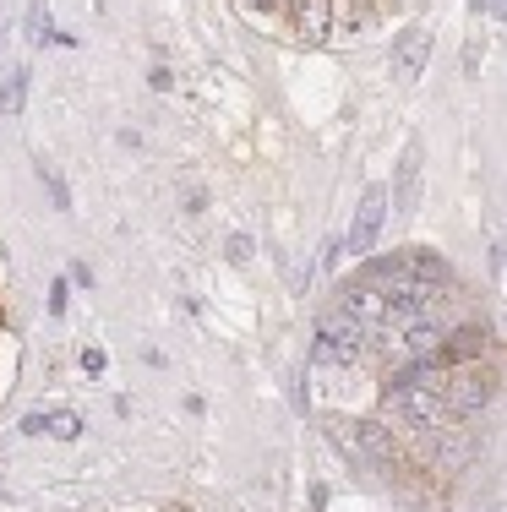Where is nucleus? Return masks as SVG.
I'll return each instance as SVG.
<instances>
[{
    "mask_svg": "<svg viewBox=\"0 0 507 512\" xmlns=\"http://www.w3.org/2000/svg\"><path fill=\"white\" fill-rule=\"evenodd\" d=\"M382 218H388V197H382V191H366V202H360V213H355V229H349V251L366 256L371 246H377Z\"/></svg>",
    "mask_w": 507,
    "mask_h": 512,
    "instance_id": "20e7f679",
    "label": "nucleus"
},
{
    "mask_svg": "<svg viewBox=\"0 0 507 512\" xmlns=\"http://www.w3.org/2000/svg\"><path fill=\"white\" fill-rule=\"evenodd\" d=\"M295 39L306 50H322L333 39V0H300L295 6Z\"/></svg>",
    "mask_w": 507,
    "mask_h": 512,
    "instance_id": "7ed1b4c3",
    "label": "nucleus"
},
{
    "mask_svg": "<svg viewBox=\"0 0 507 512\" xmlns=\"http://www.w3.org/2000/svg\"><path fill=\"white\" fill-rule=\"evenodd\" d=\"M366 338H371V327H360L355 316H344V311H333V316H322V327H317V360H328V365H349L366 349Z\"/></svg>",
    "mask_w": 507,
    "mask_h": 512,
    "instance_id": "f257e3e1",
    "label": "nucleus"
},
{
    "mask_svg": "<svg viewBox=\"0 0 507 512\" xmlns=\"http://www.w3.org/2000/svg\"><path fill=\"white\" fill-rule=\"evenodd\" d=\"M22 88H28V77L17 71V77L6 82V99H0V109H22Z\"/></svg>",
    "mask_w": 507,
    "mask_h": 512,
    "instance_id": "6e6552de",
    "label": "nucleus"
},
{
    "mask_svg": "<svg viewBox=\"0 0 507 512\" xmlns=\"http://www.w3.org/2000/svg\"><path fill=\"white\" fill-rule=\"evenodd\" d=\"M22 431H28V436H44V431H50V420H44V414H28V420H22Z\"/></svg>",
    "mask_w": 507,
    "mask_h": 512,
    "instance_id": "ddd939ff",
    "label": "nucleus"
},
{
    "mask_svg": "<svg viewBox=\"0 0 507 512\" xmlns=\"http://www.w3.org/2000/svg\"><path fill=\"white\" fill-rule=\"evenodd\" d=\"M251 6H257V11H279V0H251Z\"/></svg>",
    "mask_w": 507,
    "mask_h": 512,
    "instance_id": "4468645a",
    "label": "nucleus"
},
{
    "mask_svg": "<svg viewBox=\"0 0 507 512\" xmlns=\"http://www.w3.org/2000/svg\"><path fill=\"white\" fill-rule=\"evenodd\" d=\"M50 431L60 436V442H77V436H82V420H77V414H50Z\"/></svg>",
    "mask_w": 507,
    "mask_h": 512,
    "instance_id": "0eeeda50",
    "label": "nucleus"
},
{
    "mask_svg": "<svg viewBox=\"0 0 507 512\" xmlns=\"http://www.w3.org/2000/svg\"><path fill=\"white\" fill-rule=\"evenodd\" d=\"M415 175H420V148H409L404 153V169H398V197H393L398 213H409V207H415Z\"/></svg>",
    "mask_w": 507,
    "mask_h": 512,
    "instance_id": "423d86ee",
    "label": "nucleus"
},
{
    "mask_svg": "<svg viewBox=\"0 0 507 512\" xmlns=\"http://www.w3.org/2000/svg\"><path fill=\"white\" fill-rule=\"evenodd\" d=\"M44 180H50V197H55L60 207H66V202H71V191H66V186H60V175H50V169H44Z\"/></svg>",
    "mask_w": 507,
    "mask_h": 512,
    "instance_id": "f8f14e48",
    "label": "nucleus"
},
{
    "mask_svg": "<svg viewBox=\"0 0 507 512\" xmlns=\"http://www.w3.org/2000/svg\"><path fill=\"white\" fill-rule=\"evenodd\" d=\"M426 55H431V39H426V33H404V39H398V55H393V71H398V77H404V82H415L420 77V66H426Z\"/></svg>",
    "mask_w": 507,
    "mask_h": 512,
    "instance_id": "39448f33",
    "label": "nucleus"
},
{
    "mask_svg": "<svg viewBox=\"0 0 507 512\" xmlns=\"http://www.w3.org/2000/svg\"><path fill=\"white\" fill-rule=\"evenodd\" d=\"M229 262H251V235H229Z\"/></svg>",
    "mask_w": 507,
    "mask_h": 512,
    "instance_id": "1a4fd4ad",
    "label": "nucleus"
},
{
    "mask_svg": "<svg viewBox=\"0 0 507 512\" xmlns=\"http://www.w3.org/2000/svg\"><path fill=\"white\" fill-rule=\"evenodd\" d=\"M338 311L344 316H355L360 327H371V333H377L382 322H388V295H382L377 284H355V289H344V300H338Z\"/></svg>",
    "mask_w": 507,
    "mask_h": 512,
    "instance_id": "f03ea898",
    "label": "nucleus"
},
{
    "mask_svg": "<svg viewBox=\"0 0 507 512\" xmlns=\"http://www.w3.org/2000/svg\"><path fill=\"white\" fill-rule=\"evenodd\" d=\"M82 371L99 376V371H104V349H82Z\"/></svg>",
    "mask_w": 507,
    "mask_h": 512,
    "instance_id": "9b49d317",
    "label": "nucleus"
},
{
    "mask_svg": "<svg viewBox=\"0 0 507 512\" xmlns=\"http://www.w3.org/2000/svg\"><path fill=\"white\" fill-rule=\"evenodd\" d=\"M66 300H71L66 278H55V284H50V311H66Z\"/></svg>",
    "mask_w": 507,
    "mask_h": 512,
    "instance_id": "9d476101",
    "label": "nucleus"
}]
</instances>
